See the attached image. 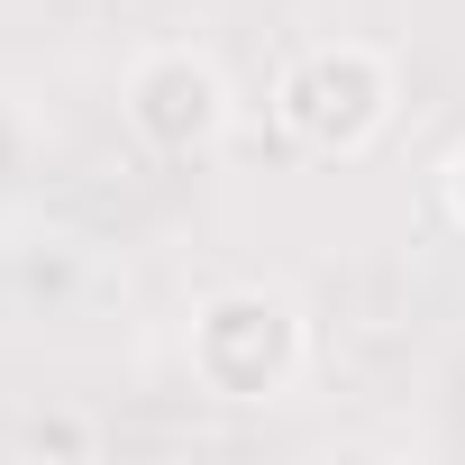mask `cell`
<instances>
[{"label": "cell", "instance_id": "1", "mask_svg": "<svg viewBox=\"0 0 465 465\" xmlns=\"http://www.w3.org/2000/svg\"><path fill=\"white\" fill-rule=\"evenodd\" d=\"M302 374H311V320H302L292 292L228 283L192 311V383L210 401L256 411V401H283Z\"/></svg>", "mask_w": 465, "mask_h": 465}, {"label": "cell", "instance_id": "2", "mask_svg": "<svg viewBox=\"0 0 465 465\" xmlns=\"http://www.w3.org/2000/svg\"><path fill=\"white\" fill-rule=\"evenodd\" d=\"M401 110V74L383 46H356V37H329V46H302L283 74H274V119L292 146L311 155H365Z\"/></svg>", "mask_w": 465, "mask_h": 465}, {"label": "cell", "instance_id": "3", "mask_svg": "<svg viewBox=\"0 0 465 465\" xmlns=\"http://www.w3.org/2000/svg\"><path fill=\"white\" fill-rule=\"evenodd\" d=\"M119 119H128V137H137L146 155L201 164V155L228 146V128H238V92H228L219 55H201V46H155V55L128 64Z\"/></svg>", "mask_w": 465, "mask_h": 465}, {"label": "cell", "instance_id": "4", "mask_svg": "<svg viewBox=\"0 0 465 465\" xmlns=\"http://www.w3.org/2000/svg\"><path fill=\"white\" fill-rule=\"evenodd\" d=\"M19 456H101V429L92 420H28Z\"/></svg>", "mask_w": 465, "mask_h": 465}, {"label": "cell", "instance_id": "5", "mask_svg": "<svg viewBox=\"0 0 465 465\" xmlns=\"http://www.w3.org/2000/svg\"><path fill=\"white\" fill-rule=\"evenodd\" d=\"M438 192H447V219H456V228H465V146H456V155H447V173H438Z\"/></svg>", "mask_w": 465, "mask_h": 465}]
</instances>
